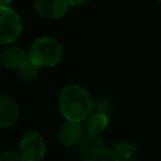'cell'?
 I'll return each instance as SVG.
<instances>
[{"mask_svg":"<svg viewBox=\"0 0 161 161\" xmlns=\"http://www.w3.org/2000/svg\"><path fill=\"white\" fill-rule=\"evenodd\" d=\"M28 59L29 54L18 45H9L0 53V63L10 69H19Z\"/></svg>","mask_w":161,"mask_h":161,"instance_id":"obj_9","label":"cell"},{"mask_svg":"<svg viewBox=\"0 0 161 161\" xmlns=\"http://www.w3.org/2000/svg\"><path fill=\"white\" fill-rule=\"evenodd\" d=\"M79 153L83 161H111L112 152L99 136L86 135L79 142Z\"/></svg>","mask_w":161,"mask_h":161,"instance_id":"obj_4","label":"cell"},{"mask_svg":"<svg viewBox=\"0 0 161 161\" xmlns=\"http://www.w3.org/2000/svg\"><path fill=\"white\" fill-rule=\"evenodd\" d=\"M20 116V108L18 102L5 94H0V127L9 128L13 127Z\"/></svg>","mask_w":161,"mask_h":161,"instance_id":"obj_7","label":"cell"},{"mask_svg":"<svg viewBox=\"0 0 161 161\" xmlns=\"http://www.w3.org/2000/svg\"><path fill=\"white\" fill-rule=\"evenodd\" d=\"M20 153L25 161H40L45 155V142L43 136L36 131L24 133L19 143Z\"/></svg>","mask_w":161,"mask_h":161,"instance_id":"obj_5","label":"cell"},{"mask_svg":"<svg viewBox=\"0 0 161 161\" xmlns=\"http://www.w3.org/2000/svg\"><path fill=\"white\" fill-rule=\"evenodd\" d=\"M108 126V116L103 112H93L91 113L86 119L83 128L87 132V135L92 136H99Z\"/></svg>","mask_w":161,"mask_h":161,"instance_id":"obj_10","label":"cell"},{"mask_svg":"<svg viewBox=\"0 0 161 161\" xmlns=\"http://www.w3.org/2000/svg\"><path fill=\"white\" fill-rule=\"evenodd\" d=\"M13 0H0V6H9Z\"/></svg>","mask_w":161,"mask_h":161,"instance_id":"obj_15","label":"cell"},{"mask_svg":"<svg viewBox=\"0 0 161 161\" xmlns=\"http://www.w3.org/2000/svg\"><path fill=\"white\" fill-rule=\"evenodd\" d=\"M112 160L117 161H133L137 156V147L130 141H119L111 147Z\"/></svg>","mask_w":161,"mask_h":161,"instance_id":"obj_11","label":"cell"},{"mask_svg":"<svg viewBox=\"0 0 161 161\" xmlns=\"http://www.w3.org/2000/svg\"><path fill=\"white\" fill-rule=\"evenodd\" d=\"M40 73V65L34 63L33 60L28 59L19 69H18V74L20 78H23L24 80H33L35 79Z\"/></svg>","mask_w":161,"mask_h":161,"instance_id":"obj_12","label":"cell"},{"mask_svg":"<svg viewBox=\"0 0 161 161\" xmlns=\"http://www.w3.org/2000/svg\"><path fill=\"white\" fill-rule=\"evenodd\" d=\"M60 113L67 121L82 122L94 111V101L88 91L78 84L65 86L58 98Z\"/></svg>","mask_w":161,"mask_h":161,"instance_id":"obj_1","label":"cell"},{"mask_svg":"<svg viewBox=\"0 0 161 161\" xmlns=\"http://www.w3.org/2000/svg\"><path fill=\"white\" fill-rule=\"evenodd\" d=\"M62 44L50 36H42L33 42L28 52L29 59L40 67H54L63 59Z\"/></svg>","mask_w":161,"mask_h":161,"instance_id":"obj_2","label":"cell"},{"mask_svg":"<svg viewBox=\"0 0 161 161\" xmlns=\"http://www.w3.org/2000/svg\"><path fill=\"white\" fill-rule=\"evenodd\" d=\"M68 6V0H34L36 13L50 20L62 18L67 13Z\"/></svg>","mask_w":161,"mask_h":161,"instance_id":"obj_6","label":"cell"},{"mask_svg":"<svg viewBox=\"0 0 161 161\" xmlns=\"http://www.w3.org/2000/svg\"><path fill=\"white\" fill-rule=\"evenodd\" d=\"M0 161H25V158L15 151H6L0 155Z\"/></svg>","mask_w":161,"mask_h":161,"instance_id":"obj_13","label":"cell"},{"mask_svg":"<svg viewBox=\"0 0 161 161\" xmlns=\"http://www.w3.org/2000/svg\"><path fill=\"white\" fill-rule=\"evenodd\" d=\"M23 31L20 15L9 6H0V45L14 43Z\"/></svg>","mask_w":161,"mask_h":161,"instance_id":"obj_3","label":"cell"},{"mask_svg":"<svg viewBox=\"0 0 161 161\" xmlns=\"http://www.w3.org/2000/svg\"><path fill=\"white\" fill-rule=\"evenodd\" d=\"M111 161H117V160H111Z\"/></svg>","mask_w":161,"mask_h":161,"instance_id":"obj_17","label":"cell"},{"mask_svg":"<svg viewBox=\"0 0 161 161\" xmlns=\"http://www.w3.org/2000/svg\"><path fill=\"white\" fill-rule=\"evenodd\" d=\"M83 131L84 128L80 125V122L67 121L60 126L58 131V138L62 145L67 147H72L79 145V142L83 138Z\"/></svg>","mask_w":161,"mask_h":161,"instance_id":"obj_8","label":"cell"},{"mask_svg":"<svg viewBox=\"0 0 161 161\" xmlns=\"http://www.w3.org/2000/svg\"><path fill=\"white\" fill-rule=\"evenodd\" d=\"M157 1H158V3H160V4H161V0H157Z\"/></svg>","mask_w":161,"mask_h":161,"instance_id":"obj_16","label":"cell"},{"mask_svg":"<svg viewBox=\"0 0 161 161\" xmlns=\"http://www.w3.org/2000/svg\"><path fill=\"white\" fill-rule=\"evenodd\" d=\"M88 0H68V4L70 6H82L87 3Z\"/></svg>","mask_w":161,"mask_h":161,"instance_id":"obj_14","label":"cell"}]
</instances>
